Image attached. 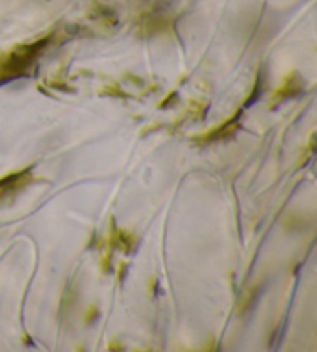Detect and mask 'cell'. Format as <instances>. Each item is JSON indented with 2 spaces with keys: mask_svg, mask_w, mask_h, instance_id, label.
Wrapping results in <instances>:
<instances>
[{
  "mask_svg": "<svg viewBox=\"0 0 317 352\" xmlns=\"http://www.w3.org/2000/svg\"><path fill=\"white\" fill-rule=\"evenodd\" d=\"M50 38L39 39L34 44L16 47L0 58V84H7L19 78L28 76L39 54L45 50Z\"/></svg>",
  "mask_w": 317,
  "mask_h": 352,
  "instance_id": "cell-1",
  "label": "cell"
},
{
  "mask_svg": "<svg viewBox=\"0 0 317 352\" xmlns=\"http://www.w3.org/2000/svg\"><path fill=\"white\" fill-rule=\"evenodd\" d=\"M32 180H33V174L30 168L0 179V202L23 190L28 184H32Z\"/></svg>",
  "mask_w": 317,
  "mask_h": 352,
  "instance_id": "cell-2",
  "label": "cell"
},
{
  "mask_svg": "<svg viewBox=\"0 0 317 352\" xmlns=\"http://www.w3.org/2000/svg\"><path fill=\"white\" fill-rule=\"evenodd\" d=\"M239 118H240V113L237 115V117H234L233 120L226 121L223 126L217 127L215 131H211V132H207L206 135L200 137L198 142H217V140H223L229 135H233L234 131L239 127Z\"/></svg>",
  "mask_w": 317,
  "mask_h": 352,
  "instance_id": "cell-3",
  "label": "cell"
}]
</instances>
